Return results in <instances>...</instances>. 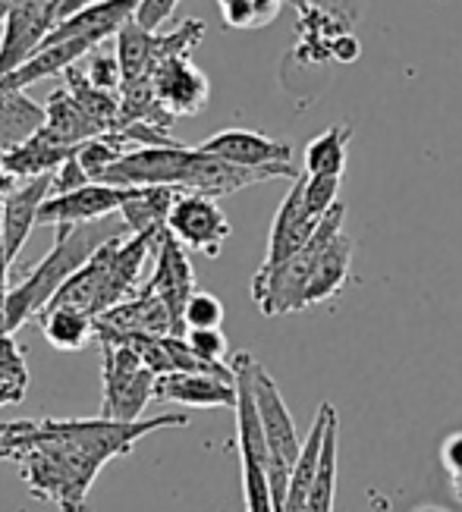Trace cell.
<instances>
[{
	"instance_id": "obj_1",
	"label": "cell",
	"mask_w": 462,
	"mask_h": 512,
	"mask_svg": "<svg viewBox=\"0 0 462 512\" xmlns=\"http://www.w3.org/2000/svg\"><path fill=\"white\" fill-rule=\"evenodd\" d=\"M189 415H158L139 421L110 418H32L0 425V459L19 465V478L41 503L60 512H85L101 469L164 428H186Z\"/></svg>"
},
{
	"instance_id": "obj_2",
	"label": "cell",
	"mask_w": 462,
	"mask_h": 512,
	"mask_svg": "<svg viewBox=\"0 0 462 512\" xmlns=\"http://www.w3.org/2000/svg\"><path fill=\"white\" fill-rule=\"evenodd\" d=\"M126 233H129V227L120 214H110L104 220H92V224H79V227H57L54 249L44 255L16 286H10L7 330L16 333L32 318H41V311L54 302L63 283L76 277L82 271V264L92 258L104 242L126 236Z\"/></svg>"
},
{
	"instance_id": "obj_3",
	"label": "cell",
	"mask_w": 462,
	"mask_h": 512,
	"mask_svg": "<svg viewBox=\"0 0 462 512\" xmlns=\"http://www.w3.org/2000/svg\"><path fill=\"white\" fill-rule=\"evenodd\" d=\"M158 239L161 233H126L104 242L82 271L63 283L51 305H73L101 318L104 311L132 299L142 289V267L158 249Z\"/></svg>"
},
{
	"instance_id": "obj_4",
	"label": "cell",
	"mask_w": 462,
	"mask_h": 512,
	"mask_svg": "<svg viewBox=\"0 0 462 512\" xmlns=\"http://www.w3.org/2000/svg\"><path fill=\"white\" fill-rule=\"evenodd\" d=\"M343 214H346V208L337 202L321 217L318 233L312 236V242H308L302 252H296L293 258H286L277 267H258V274L252 280V299L264 315L277 318V315H290V311L305 308V289L312 283L315 264H318L327 242L337 233H343Z\"/></svg>"
},
{
	"instance_id": "obj_5",
	"label": "cell",
	"mask_w": 462,
	"mask_h": 512,
	"mask_svg": "<svg viewBox=\"0 0 462 512\" xmlns=\"http://www.w3.org/2000/svg\"><path fill=\"white\" fill-rule=\"evenodd\" d=\"M101 355H104V396H101V409L98 418L110 421H139L145 406L154 399V384H158V374L145 368L129 346L98 340Z\"/></svg>"
},
{
	"instance_id": "obj_6",
	"label": "cell",
	"mask_w": 462,
	"mask_h": 512,
	"mask_svg": "<svg viewBox=\"0 0 462 512\" xmlns=\"http://www.w3.org/2000/svg\"><path fill=\"white\" fill-rule=\"evenodd\" d=\"M167 233L183 249L217 258L224 242L230 239V220L217 198L202 192H180L167 217Z\"/></svg>"
},
{
	"instance_id": "obj_7",
	"label": "cell",
	"mask_w": 462,
	"mask_h": 512,
	"mask_svg": "<svg viewBox=\"0 0 462 512\" xmlns=\"http://www.w3.org/2000/svg\"><path fill=\"white\" fill-rule=\"evenodd\" d=\"M60 0H19L0 35V79L26 63L57 26Z\"/></svg>"
},
{
	"instance_id": "obj_8",
	"label": "cell",
	"mask_w": 462,
	"mask_h": 512,
	"mask_svg": "<svg viewBox=\"0 0 462 512\" xmlns=\"http://www.w3.org/2000/svg\"><path fill=\"white\" fill-rule=\"evenodd\" d=\"M151 88L173 120L202 114L211 101V82L189 54H173L161 60L158 70L151 73Z\"/></svg>"
},
{
	"instance_id": "obj_9",
	"label": "cell",
	"mask_w": 462,
	"mask_h": 512,
	"mask_svg": "<svg viewBox=\"0 0 462 512\" xmlns=\"http://www.w3.org/2000/svg\"><path fill=\"white\" fill-rule=\"evenodd\" d=\"M145 289H151L154 296H161V302L170 308V315H173L176 333L186 337L183 311H186V302L192 299V293L198 286H195V274H192L186 249L167 230L158 239V249H154V274L145 283Z\"/></svg>"
},
{
	"instance_id": "obj_10",
	"label": "cell",
	"mask_w": 462,
	"mask_h": 512,
	"mask_svg": "<svg viewBox=\"0 0 462 512\" xmlns=\"http://www.w3.org/2000/svg\"><path fill=\"white\" fill-rule=\"evenodd\" d=\"M129 198V189L123 186H107V183H88L76 192L51 195L41 205L38 224L44 227H79L92 224V220H104L110 214H120L123 202Z\"/></svg>"
},
{
	"instance_id": "obj_11",
	"label": "cell",
	"mask_w": 462,
	"mask_h": 512,
	"mask_svg": "<svg viewBox=\"0 0 462 512\" xmlns=\"http://www.w3.org/2000/svg\"><path fill=\"white\" fill-rule=\"evenodd\" d=\"M198 148L214 154L220 161L236 164V167H249V170L293 164L290 142H277V139L261 136V132H252V129H220Z\"/></svg>"
},
{
	"instance_id": "obj_12",
	"label": "cell",
	"mask_w": 462,
	"mask_h": 512,
	"mask_svg": "<svg viewBox=\"0 0 462 512\" xmlns=\"http://www.w3.org/2000/svg\"><path fill=\"white\" fill-rule=\"evenodd\" d=\"M318 227H321V217L308 214L305 195H302V173H299L293 180V189L286 192L283 205L277 208L271 239H268V255H264L261 267H277L286 258H293L296 252H302L318 233Z\"/></svg>"
},
{
	"instance_id": "obj_13",
	"label": "cell",
	"mask_w": 462,
	"mask_h": 512,
	"mask_svg": "<svg viewBox=\"0 0 462 512\" xmlns=\"http://www.w3.org/2000/svg\"><path fill=\"white\" fill-rule=\"evenodd\" d=\"M51 183H54V173L35 176V180H22L19 189L0 205V230H4V249L10 261L19 258L29 233L38 227L41 205L51 198Z\"/></svg>"
},
{
	"instance_id": "obj_14",
	"label": "cell",
	"mask_w": 462,
	"mask_h": 512,
	"mask_svg": "<svg viewBox=\"0 0 462 512\" xmlns=\"http://www.w3.org/2000/svg\"><path fill=\"white\" fill-rule=\"evenodd\" d=\"M154 399L180 403L189 409H236V384L214 374L170 371L154 384Z\"/></svg>"
},
{
	"instance_id": "obj_15",
	"label": "cell",
	"mask_w": 462,
	"mask_h": 512,
	"mask_svg": "<svg viewBox=\"0 0 462 512\" xmlns=\"http://www.w3.org/2000/svg\"><path fill=\"white\" fill-rule=\"evenodd\" d=\"M142 0H98V4L85 7L82 13L63 19L54 26V32L44 38V44H54V41H66V38H95V41H107L120 35L132 19H136ZM41 44V48H44ZM38 48V51H41Z\"/></svg>"
},
{
	"instance_id": "obj_16",
	"label": "cell",
	"mask_w": 462,
	"mask_h": 512,
	"mask_svg": "<svg viewBox=\"0 0 462 512\" xmlns=\"http://www.w3.org/2000/svg\"><path fill=\"white\" fill-rule=\"evenodd\" d=\"M95 327L117 330V333H151V337H170L173 333V337H180L170 308L161 302V296H154L145 286L132 299L114 305L101 318H95Z\"/></svg>"
},
{
	"instance_id": "obj_17",
	"label": "cell",
	"mask_w": 462,
	"mask_h": 512,
	"mask_svg": "<svg viewBox=\"0 0 462 512\" xmlns=\"http://www.w3.org/2000/svg\"><path fill=\"white\" fill-rule=\"evenodd\" d=\"M95 48H101V41L95 38H66V41L44 44V48L35 51L26 63L16 66L7 79H0V88H29L41 79L60 76L70 70V66H76L82 57L92 54Z\"/></svg>"
},
{
	"instance_id": "obj_18",
	"label": "cell",
	"mask_w": 462,
	"mask_h": 512,
	"mask_svg": "<svg viewBox=\"0 0 462 512\" xmlns=\"http://www.w3.org/2000/svg\"><path fill=\"white\" fill-rule=\"evenodd\" d=\"M48 123V107L35 104L26 88H0V151L26 145Z\"/></svg>"
},
{
	"instance_id": "obj_19",
	"label": "cell",
	"mask_w": 462,
	"mask_h": 512,
	"mask_svg": "<svg viewBox=\"0 0 462 512\" xmlns=\"http://www.w3.org/2000/svg\"><path fill=\"white\" fill-rule=\"evenodd\" d=\"M48 123H44V136L51 142L63 145V148H79L82 142L101 136V123L85 114V107L66 92V88H57V92L48 98Z\"/></svg>"
},
{
	"instance_id": "obj_20",
	"label": "cell",
	"mask_w": 462,
	"mask_h": 512,
	"mask_svg": "<svg viewBox=\"0 0 462 512\" xmlns=\"http://www.w3.org/2000/svg\"><path fill=\"white\" fill-rule=\"evenodd\" d=\"M334 415V406L324 403L318 409V418L312 431H308L305 443H302V453L290 472V487H286V500L280 512H305L308 509V494H312V484L318 475V462H321V447H324V431H327V421Z\"/></svg>"
},
{
	"instance_id": "obj_21",
	"label": "cell",
	"mask_w": 462,
	"mask_h": 512,
	"mask_svg": "<svg viewBox=\"0 0 462 512\" xmlns=\"http://www.w3.org/2000/svg\"><path fill=\"white\" fill-rule=\"evenodd\" d=\"M176 195H180V189H170V186L129 189V198L120 208V217L126 220L129 233H164Z\"/></svg>"
},
{
	"instance_id": "obj_22",
	"label": "cell",
	"mask_w": 462,
	"mask_h": 512,
	"mask_svg": "<svg viewBox=\"0 0 462 512\" xmlns=\"http://www.w3.org/2000/svg\"><path fill=\"white\" fill-rule=\"evenodd\" d=\"M349 267H352V239L346 233H337L324 246V252L315 264L312 283L305 289V308L334 299L349 280Z\"/></svg>"
},
{
	"instance_id": "obj_23",
	"label": "cell",
	"mask_w": 462,
	"mask_h": 512,
	"mask_svg": "<svg viewBox=\"0 0 462 512\" xmlns=\"http://www.w3.org/2000/svg\"><path fill=\"white\" fill-rule=\"evenodd\" d=\"M38 324L44 340L60 352H79L95 340V318L73 305H48Z\"/></svg>"
},
{
	"instance_id": "obj_24",
	"label": "cell",
	"mask_w": 462,
	"mask_h": 512,
	"mask_svg": "<svg viewBox=\"0 0 462 512\" xmlns=\"http://www.w3.org/2000/svg\"><path fill=\"white\" fill-rule=\"evenodd\" d=\"M76 148H63L57 142H51L44 132L32 136L26 145H19L13 151H7V167L19 176V180H35V176L54 173L66 158H73Z\"/></svg>"
},
{
	"instance_id": "obj_25",
	"label": "cell",
	"mask_w": 462,
	"mask_h": 512,
	"mask_svg": "<svg viewBox=\"0 0 462 512\" xmlns=\"http://www.w3.org/2000/svg\"><path fill=\"white\" fill-rule=\"evenodd\" d=\"M352 142V129L346 123H337L315 136L305 148V173L321 176H343L346 170V148Z\"/></svg>"
},
{
	"instance_id": "obj_26",
	"label": "cell",
	"mask_w": 462,
	"mask_h": 512,
	"mask_svg": "<svg viewBox=\"0 0 462 512\" xmlns=\"http://www.w3.org/2000/svg\"><path fill=\"white\" fill-rule=\"evenodd\" d=\"M337 409L327 421L324 431V447H321V462H318V475L312 484V494H308V509L305 512H334V494H337Z\"/></svg>"
},
{
	"instance_id": "obj_27",
	"label": "cell",
	"mask_w": 462,
	"mask_h": 512,
	"mask_svg": "<svg viewBox=\"0 0 462 512\" xmlns=\"http://www.w3.org/2000/svg\"><path fill=\"white\" fill-rule=\"evenodd\" d=\"M286 0H217L227 29H264L280 16Z\"/></svg>"
},
{
	"instance_id": "obj_28",
	"label": "cell",
	"mask_w": 462,
	"mask_h": 512,
	"mask_svg": "<svg viewBox=\"0 0 462 512\" xmlns=\"http://www.w3.org/2000/svg\"><path fill=\"white\" fill-rule=\"evenodd\" d=\"M343 176H321V173H302V195H305V208L308 214L324 217L330 208L337 205V192H340Z\"/></svg>"
},
{
	"instance_id": "obj_29",
	"label": "cell",
	"mask_w": 462,
	"mask_h": 512,
	"mask_svg": "<svg viewBox=\"0 0 462 512\" xmlns=\"http://www.w3.org/2000/svg\"><path fill=\"white\" fill-rule=\"evenodd\" d=\"M183 324H186V330H208V327H220V324H224V305H220V299H217V296L205 293V289H195L192 299L186 302Z\"/></svg>"
},
{
	"instance_id": "obj_30",
	"label": "cell",
	"mask_w": 462,
	"mask_h": 512,
	"mask_svg": "<svg viewBox=\"0 0 462 512\" xmlns=\"http://www.w3.org/2000/svg\"><path fill=\"white\" fill-rule=\"evenodd\" d=\"M0 387L29 390V365L22 349L16 346L13 333H0Z\"/></svg>"
},
{
	"instance_id": "obj_31",
	"label": "cell",
	"mask_w": 462,
	"mask_h": 512,
	"mask_svg": "<svg viewBox=\"0 0 462 512\" xmlns=\"http://www.w3.org/2000/svg\"><path fill=\"white\" fill-rule=\"evenodd\" d=\"M88 79H92L98 88H104V92H114L120 95L123 88V73H120V57H117V48L114 51H98L92 54V60H88Z\"/></svg>"
},
{
	"instance_id": "obj_32",
	"label": "cell",
	"mask_w": 462,
	"mask_h": 512,
	"mask_svg": "<svg viewBox=\"0 0 462 512\" xmlns=\"http://www.w3.org/2000/svg\"><path fill=\"white\" fill-rule=\"evenodd\" d=\"M186 343L195 355H202L205 362H224L227 359V337L220 327L208 330H186Z\"/></svg>"
},
{
	"instance_id": "obj_33",
	"label": "cell",
	"mask_w": 462,
	"mask_h": 512,
	"mask_svg": "<svg viewBox=\"0 0 462 512\" xmlns=\"http://www.w3.org/2000/svg\"><path fill=\"white\" fill-rule=\"evenodd\" d=\"M79 151V148H76ZM92 183V176L85 173V167L79 164V158H66L57 170H54V183H51V195H66V192H76L82 186Z\"/></svg>"
},
{
	"instance_id": "obj_34",
	"label": "cell",
	"mask_w": 462,
	"mask_h": 512,
	"mask_svg": "<svg viewBox=\"0 0 462 512\" xmlns=\"http://www.w3.org/2000/svg\"><path fill=\"white\" fill-rule=\"evenodd\" d=\"M176 7H180V0H142L132 22H139L148 32H161V26L173 16Z\"/></svg>"
},
{
	"instance_id": "obj_35",
	"label": "cell",
	"mask_w": 462,
	"mask_h": 512,
	"mask_svg": "<svg viewBox=\"0 0 462 512\" xmlns=\"http://www.w3.org/2000/svg\"><path fill=\"white\" fill-rule=\"evenodd\" d=\"M440 462H444L447 475L462 472V434H453L444 440V447H440Z\"/></svg>"
},
{
	"instance_id": "obj_36",
	"label": "cell",
	"mask_w": 462,
	"mask_h": 512,
	"mask_svg": "<svg viewBox=\"0 0 462 512\" xmlns=\"http://www.w3.org/2000/svg\"><path fill=\"white\" fill-rule=\"evenodd\" d=\"M19 183H22V180H19V176L7 167V161L0 164V205H4L7 198L19 189Z\"/></svg>"
},
{
	"instance_id": "obj_37",
	"label": "cell",
	"mask_w": 462,
	"mask_h": 512,
	"mask_svg": "<svg viewBox=\"0 0 462 512\" xmlns=\"http://www.w3.org/2000/svg\"><path fill=\"white\" fill-rule=\"evenodd\" d=\"M26 399V390L22 387H0V409H7V406H16Z\"/></svg>"
},
{
	"instance_id": "obj_38",
	"label": "cell",
	"mask_w": 462,
	"mask_h": 512,
	"mask_svg": "<svg viewBox=\"0 0 462 512\" xmlns=\"http://www.w3.org/2000/svg\"><path fill=\"white\" fill-rule=\"evenodd\" d=\"M450 487H453L456 500L462 503V472H459V475H450Z\"/></svg>"
},
{
	"instance_id": "obj_39",
	"label": "cell",
	"mask_w": 462,
	"mask_h": 512,
	"mask_svg": "<svg viewBox=\"0 0 462 512\" xmlns=\"http://www.w3.org/2000/svg\"><path fill=\"white\" fill-rule=\"evenodd\" d=\"M290 4H296V7H305V4H308V0H290Z\"/></svg>"
},
{
	"instance_id": "obj_40",
	"label": "cell",
	"mask_w": 462,
	"mask_h": 512,
	"mask_svg": "<svg viewBox=\"0 0 462 512\" xmlns=\"http://www.w3.org/2000/svg\"><path fill=\"white\" fill-rule=\"evenodd\" d=\"M418 512H444V509H418Z\"/></svg>"
}]
</instances>
